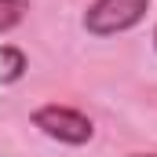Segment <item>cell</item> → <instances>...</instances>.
Returning <instances> with one entry per match:
<instances>
[{
    "label": "cell",
    "instance_id": "7a4b0ae2",
    "mask_svg": "<svg viewBox=\"0 0 157 157\" xmlns=\"http://www.w3.org/2000/svg\"><path fill=\"white\" fill-rule=\"evenodd\" d=\"M33 124H37L44 135H51V139H59V143H88L91 139V121L77 113V110H70V106H40L37 113H33Z\"/></svg>",
    "mask_w": 157,
    "mask_h": 157
},
{
    "label": "cell",
    "instance_id": "5b68a950",
    "mask_svg": "<svg viewBox=\"0 0 157 157\" xmlns=\"http://www.w3.org/2000/svg\"><path fill=\"white\" fill-rule=\"evenodd\" d=\"M132 157H157V154H132Z\"/></svg>",
    "mask_w": 157,
    "mask_h": 157
},
{
    "label": "cell",
    "instance_id": "6da1fadb",
    "mask_svg": "<svg viewBox=\"0 0 157 157\" xmlns=\"http://www.w3.org/2000/svg\"><path fill=\"white\" fill-rule=\"evenodd\" d=\"M146 11H150V0H95L84 11V26H88V33L110 37V33L132 29Z\"/></svg>",
    "mask_w": 157,
    "mask_h": 157
},
{
    "label": "cell",
    "instance_id": "277c9868",
    "mask_svg": "<svg viewBox=\"0 0 157 157\" xmlns=\"http://www.w3.org/2000/svg\"><path fill=\"white\" fill-rule=\"evenodd\" d=\"M22 11H26V4H22V0H0V33H4V29H11V26L22 18Z\"/></svg>",
    "mask_w": 157,
    "mask_h": 157
},
{
    "label": "cell",
    "instance_id": "3957f363",
    "mask_svg": "<svg viewBox=\"0 0 157 157\" xmlns=\"http://www.w3.org/2000/svg\"><path fill=\"white\" fill-rule=\"evenodd\" d=\"M22 70H26L22 51H18V48H0V80H4V84H11V80L22 77Z\"/></svg>",
    "mask_w": 157,
    "mask_h": 157
},
{
    "label": "cell",
    "instance_id": "8992f818",
    "mask_svg": "<svg viewBox=\"0 0 157 157\" xmlns=\"http://www.w3.org/2000/svg\"><path fill=\"white\" fill-rule=\"evenodd\" d=\"M154 40H157V33H154Z\"/></svg>",
    "mask_w": 157,
    "mask_h": 157
}]
</instances>
